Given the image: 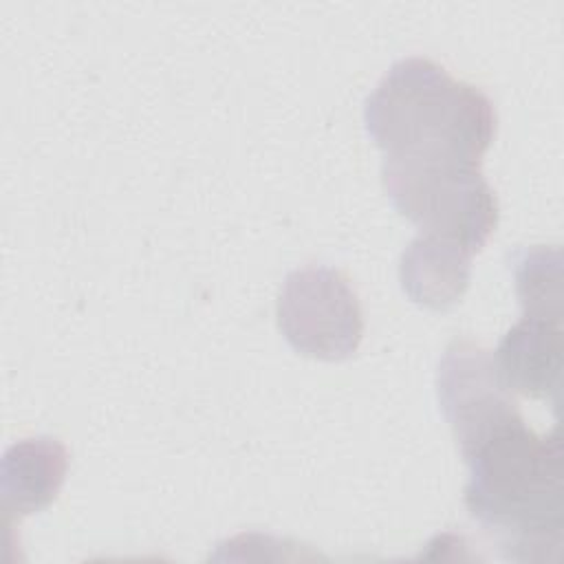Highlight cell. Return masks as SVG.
Wrapping results in <instances>:
<instances>
[{"label":"cell","instance_id":"6","mask_svg":"<svg viewBox=\"0 0 564 564\" xmlns=\"http://www.w3.org/2000/svg\"><path fill=\"white\" fill-rule=\"evenodd\" d=\"M496 368L511 392L549 399L560 392L562 317L524 313L500 339Z\"/></svg>","mask_w":564,"mask_h":564},{"label":"cell","instance_id":"4","mask_svg":"<svg viewBox=\"0 0 564 564\" xmlns=\"http://www.w3.org/2000/svg\"><path fill=\"white\" fill-rule=\"evenodd\" d=\"M278 326L284 339L306 357L346 359L364 337L359 295L337 269L291 271L278 297Z\"/></svg>","mask_w":564,"mask_h":564},{"label":"cell","instance_id":"5","mask_svg":"<svg viewBox=\"0 0 564 564\" xmlns=\"http://www.w3.org/2000/svg\"><path fill=\"white\" fill-rule=\"evenodd\" d=\"M436 394L460 454L520 414L494 355L471 339H454L445 348Z\"/></svg>","mask_w":564,"mask_h":564},{"label":"cell","instance_id":"9","mask_svg":"<svg viewBox=\"0 0 564 564\" xmlns=\"http://www.w3.org/2000/svg\"><path fill=\"white\" fill-rule=\"evenodd\" d=\"M560 251L546 247L524 249L516 258V289L524 313L562 317Z\"/></svg>","mask_w":564,"mask_h":564},{"label":"cell","instance_id":"3","mask_svg":"<svg viewBox=\"0 0 564 564\" xmlns=\"http://www.w3.org/2000/svg\"><path fill=\"white\" fill-rule=\"evenodd\" d=\"M381 178L394 209L412 220L419 234L476 253L498 225V200L478 165L386 156Z\"/></svg>","mask_w":564,"mask_h":564},{"label":"cell","instance_id":"7","mask_svg":"<svg viewBox=\"0 0 564 564\" xmlns=\"http://www.w3.org/2000/svg\"><path fill=\"white\" fill-rule=\"evenodd\" d=\"M68 452L48 436L13 443L0 467V498L7 518L29 516L48 507L66 478Z\"/></svg>","mask_w":564,"mask_h":564},{"label":"cell","instance_id":"2","mask_svg":"<svg viewBox=\"0 0 564 564\" xmlns=\"http://www.w3.org/2000/svg\"><path fill=\"white\" fill-rule=\"evenodd\" d=\"M368 134L386 156L478 165L496 134L489 97L427 57L390 66L364 108Z\"/></svg>","mask_w":564,"mask_h":564},{"label":"cell","instance_id":"1","mask_svg":"<svg viewBox=\"0 0 564 564\" xmlns=\"http://www.w3.org/2000/svg\"><path fill=\"white\" fill-rule=\"evenodd\" d=\"M465 507L509 557L557 560L564 529L562 441L538 436L513 416L463 454Z\"/></svg>","mask_w":564,"mask_h":564},{"label":"cell","instance_id":"8","mask_svg":"<svg viewBox=\"0 0 564 564\" xmlns=\"http://www.w3.org/2000/svg\"><path fill=\"white\" fill-rule=\"evenodd\" d=\"M471 256V251L456 242L419 234L401 253V286L412 302L445 311L454 306L469 286Z\"/></svg>","mask_w":564,"mask_h":564}]
</instances>
